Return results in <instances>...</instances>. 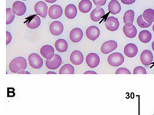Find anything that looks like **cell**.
Segmentation results:
<instances>
[{
	"instance_id": "6da1fadb",
	"label": "cell",
	"mask_w": 154,
	"mask_h": 115,
	"mask_svg": "<svg viewBox=\"0 0 154 115\" xmlns=\"http://www.w3.org/2000/svg\"><path fill=\"white\" fill-rule=\"evenodd\" d=\"M27 66L26 59L23 57H18L13 59L9 64V69L13 73H18L25 71Z\"/></svg>"
},
{
	"instance_id": "7a4b0ae2",
	"label": "cell",
	"mask_w": 154,
	"mask_h": 115,
	"mask_svg": "<svg viewBox=\"0 0 154 115\" xmlns=\"http://www.w3.org/2000/svg\"><path fill=\"white\" fill-rule=\"evenodd\" d=\"M124 62V56L119 53H113L108 56V62L111 66L118 67L122 65Z\"/></svg>"
},
{
	"instance_id": "3957f363",
	"label": "cell",
	"mask_w": 154,
	"mask_h": 115,
	"mask_svg": "<svg viewBox=\"0 0 154 115\" xmlns=\"http://www.w3.org/2000/svg\"><path fill=\"white\" fill-rule=\"evenodd\" d=\"M28 62L29 65L33 69H40L44 64L43 59L39 55L32 53L28 56Z\"/></svg>"
},
{
	"instance_id": "277c9868",
	"label": "cell",
	"mask_w": 154,
	"mask_h": 115,
	"mask_svg": "<svg viewBox=\"0 0 154 115\" xmlns=\"http://www.w3.org/2000/svg\"><path fill=\"white\" fill-rule=\"evenodd\" d=\"M62 63V59L58 55L55 54L50 60L46 61V66L49 70H56L60 67Z\"/></svg>"
},
{
	"instance_id": "5b68a950",
	"label": "cell",
	"mask_w": 154,
	"mask_h": 115,
	"mask_svg": "<svg viewBox=\"0 0 154 115\" xmlns=\"http://www.w3.org/2000/svg\"><path fill=\"white\" fill-rule=\"evenodd\" d=\"M86 63L88 66L91 69L96 68L100 64V57L95 53H91L86 56Z\"/></svg>"
},
{
	"instance_id": "8992f818",
	"label": "cell",
	"mask_w": 154,
	"mask_h": 115,
	"mask_svg": "<svg viewBox=\"0 0 154 115\" xmlns=\"http://www.w3.org/2000/svg\"><path fill=\"white\" fill-rule=\"evenodd\" d=\"M118 47L117 42L109 40L103 43L101 47V51L103 54H108L115 50Z\"/></svg>"
},
{
	"instance_id": "52a82bcc",
	"label": "cell",
	"mask_w": 154,
	"mask_h": 115,
	"mask_svg": "<svg viewBox=\"0 0 154 115\" xmlns=\"http://www.w3.org/2000/svg\"><path fill=\"white\" fill-rule=\"evenodd\" d=\"M26 25L30 29H35L40 26L41 20L36 15H32L27 18Z\"/></svg>"
},
{
	"instance_id": "ba28073f",
	"label": "cell",
	"mask_w": 154,
	"mask_h": 115,
	"mask_svg": "<svg viewBox=\"0 0 154 115\" xmlns=\"http://www.w3.org/2000/svg\"><path fill=\"white\" fill-rule=\"evenodd\" d=\"M35 12L37 15L43 18H45L47 15L48 6L44 2L40 1L38 2L35 5Z\"/></svg>"
},
{
	"instance_id": "9c48e42d",
	"label": "cell",
	"mask_w": 154,
	"mask_h": 115,
	"mask_svg": "<svg viewBox=\"0 0 154 115\" xmlns=\"http://www.w3.org/2000/svg\"><path fill=\"white\" fill-rule=\"evenodd\" d=\"M140 60L143 65L148 66L153 62V54L149 50H144L140 54Z\"/></svg>"
},
{
	"instance_id": "30bf717a",
	"label": "cell",
	"mask_w": 154,
	"mask_h": 115,
	"mask_svg": "<svg viewBox=\"0 0 154 115\" xmlns=\"http://www.w3.org/2000/svg\"><path fill=\"white\" fill-rule=\"evenodd\" d=\"M105 26L109 31L114 32L118 30L119 26V22L118 19L114 17H109L105 22Z\"/></svg>"
},
{
	"instance_id": "8fae6325",
	"label": "cell",
	"mask_w": 154,
	"mask_h": 115,
	"mask_svg": "<svg viewBox=\"0 0 154 115\" xmlns=\"http://www.w3.org/2000/svg\"><path fill=\"white\" fill-rule=\"evenodd\" d=\"M41 55L48 60L52 59L54 56V47L49 45L44 46L40 50Z\"/></svg>"
},
{
	"instance_id": "7c38bea8",
	"label": "cell",
	"mask_w": 154,
	"mask_h": 115,
	"mask_svg": "<svg viewBox=\"0 0 154 115\" xmlns=\"http://www.w3.org/2000/svg\"><path fill=\"white\" fill-rule=\"evenodd\" d=\"M63 26L58 21L52 22L49 27L50 33L53 35L58 36L61 35L63 31Z\"/></svg>"
},
{
	"instance_id": "4fadbf2b",
	"label": "cell",
	"mask_w": 154,
	"mask_h": 115,
	"mask_svg": "<svg viewBox=\"0 0 154 115\" xmlns=\"http://www.w3.org/2000/svg\"><path fill=\"white\" fill-rule=\"evenodd\" d=\"M63 11L59 5H54L51 6L48 11V15L52 19L59 18L63 15Z\"/></svg>"
},
{
	"instance_id": "5bb4252c",
	"label": "cell",
	"mask_w": 154,
	"mask_h": 115,
	"mask_svg": "<svg viewBox=\"0 0 154 115\" xmlns=\"http://www.w3.org/2000/svg\"><path fill=\"white\" fill-rule=\"evenodd\" d=\"M12 10L15 15L18 16H23L26 11V7L23 2L17 1L13 3Z\"/></svg>"
},
{
	"instance_id": "9a60e30c",
	"label": "cell",
	"mask_w": 154,
	"mask_h": 115,
	"mask_svg": "<svg viewBox=\"0 0 154 115\" xmlns=\"http://www.w3.org/2000/svg\"><path fill=\"white\" fill-rule=\"evenodd\" d=\"M86 35L88 39L91 41H95L100 36V29L95 26L89 27L86 30Z\"/></svg>"
},
{
	"instance_id": "2e32d148",
	"label": "cell",
	"mask_w": 154,
	"mask_h": 115,
	"mask_svg": "<svg viewBox=\"0 0 154 115\" xmlns=\"http://www.w3.org/2000/svg\"><path fill=\"white\" fill-rule=\"evenodd\" d=\"M70 61L74 65L82 64L84 61V56L82 52L76 50L73 51L70 55Z\"/></svg>"
},
{
	"instance_id": "e0dca14e",
	"label": "cell",
	"mask_w": 154,
	"mask_h": 115,
	"mask_svg": "<svg viewBox=\"0 0 154 115\" xmlns=\"http://www.w3.org/2000/svg\"><path fill=\"white\" fill-rule=\"evenodd\" d=\"M137 53L138 48L135 44H128L126 45L124 47V54L129 58L135 57Z\"/></svg>"
},
{
	"instance_id": "ac0fdd59",
	"label": "cell",
	"mask_w": 154,
	"mask_h": 115,
	"mask_svg": "<svg viewBox=\"0 0 154 115\" xmlns=\"http://www.w3.org/2000/svg\"><path fill=\"white\" fill-rule=\"evenodd\" d=\"M83 36L82 30L78 28L73 29L70 32V38L73 43H79L82 39Z\"/></svg>"
},
{
	"instance_id": "d6986e66",
	"label": "cell",
	"mask_w": 154,
	"mask_h": 115,
	"mask_svg": "<svg viewBox=\"0 0 154 115\" xmlns=\"http://www.w3.org/2000/svg\"><path fill=\"white\" fill-rule=\"evenodd\" d=\"M105 15L104 10L100 7H97L92 11L90 15L91 20L94 22H98Z\"/></svg>"
},
{
	"instance_id": "ffe728a7",
	"label": "cell",
	"mask_w": 154,
	"mask_h": 115,
	"mask_svg": "<svg viewBox=\"0 0 154 115\" xmlns=\"http://www.w3.org/2000/svg\"><path fill=\"white\" fill-rule=\"evenodd\" d=\"M108 10L112 15H117L121 11V7L117 0H111L108 5Z\"/></svg>"
},
{
	"instance_id": "44dd1931",
	"label": "cell",
	"mask_w": 154,
	"mask_h": 115,
	"mask_svg": "<svg viewBox=\"0 0 154 115\" xmlns=\"http://www.w3.org/2000/svg\"><path fill=\"white\" fill-rule=\"evenodd\" d=\"M134 16V11L131 10H130L125 12L123 18V22L125 26L128 27H130L133 25Z\"/></svg>"
},
{
	"instance_id": "7402d4cb",
	"label": "cell",
	"mask_w": 154,
	"mask_h": 115,
	"mask_svg": "<svg viewBox=\"0 0 154 115\" xmlns=\"http://www.w3.org/2000/svg\"><path fill=\"white\" fill-rule=\"evenodd\" d=\"M77 10L76 7L73 4L67 5L65 10V15L67 18L73 19L76 17Z\"/></svg>"
},
{
	"instance_id": "603a6c76",
	"label": "cell",
	"mask_w": 154,
	"mask_h": 115,
	"mask_svg": "<svg viewBox=\"0 0 154 115\" xmlns=\"http://www.w3.org/2000/svg\"><path fill=\"white\" fill-rule=\"evenodd\" d=\"M78 7L82 13H87L91 11L92 4L90 0H82L79 3Z\"/></svg>"
},
{
	"instance_id": "cb8c5ba5",
	"label": "cell",
	"mask_w": 154,
	"mask_h": 115,
	"mask_svg": "<svg viewBox=\"0 0 154 115\" xmlns=\"http://www.w3.org/2000/svg\"><path fill=\"white\" fill-rule=\"evenodd\" d=\"M55 47L58 52L64 53L68 49V44L64 39H59L55 42Z\"/></svg>"
},
{
	"instance_id": "d4e9b609",
	"label": "cell",
	"mask_w": 154,
	"mask_h": 115,
	"mask_svg": "<svg viewBox=\"0 0 154 115\" xmlns=\"http://www.w3.org/2000/svg\"><path fill=\"white\" fill-rule=\"evenodd\" d=\"M123 31L125 35L128 38H133L137 36V29L136 27L133 25L130 27L124 26L123 28Z\"/></svg>"
},
{
	"instance_id": "484cf974",
	"label": "cell",
	"mask_w": 154,
	"mask_h": 115,
	"mask_svg": "<svg viewBox=\"0 0 154 115\" xmlns=\"http://www.w3.org/2000/svg\"><path fill=\"white\" fill-rule=\"evenodd\" d=\"M152 38L151 33L148 30H144L140 31L139 34L138 38L141 43L147 44L150 42Z\"/></svg>"
},
{
	"instance_id": "4316f807",
	"label": "cell",
	"mask_w": 154,
	"mask_h": 115,
	"mask_svg": "<svg viewBox=\"0 0 154 115\" xmlns=\"http://www.w3.org/2000/svg\"><path fill=\"white\" fill-rule=\"evenodd\" d=\"M143 18L149 24H152L154 21V10L152 9H148L143 12Z\"/></svg>"
},
{
	"instance_id": "83f0119b",
	"label": "cell",
	"mask_w": 154,
	"mask_h": 115,
	"mask_svg": "<svg viewBox=\"0 0 154 115\" xmlns=\"http://www.w3.org/2000/svg\"><path fill=\"white\" fill-rule=\"evenodd\" d=\"M74 68L72 65L66 64L63 65L59 71V74H74Z\"/></svg>"
},
{
	"instance_id": "f1b7e54d",
	"label": "cell",
	"mask_w": 154,
	"mask_h": 115,
	"mask_svg": "<svg viewBox=\"0 0 154 115\" xmlns=\"http://www.w3.org/2000/svg\"><path fill=\"white\" fill-rule=\"evenodd\" d=\"M6 13H7V20H6V24L7 25L11 24L14 19L15 16L13 10L11 8H7L6 9Z\"/></svg>"
},
{
	"instance_id": "f546056e",
	"label": "cell",
	"mask_w": 154,
	"mask_h": 115,
	"mask_svg": "<svg viewBox=\"0 0 154 115\" xmlns=\"http://www.w3.org/2000/svg\"><path fill=\"white\" fill-rule=\"evenodd\" d=\"M137 24L141 28H147L151 26V24H149L147 22L144 21L142 15H140L137 19Z\"/></svg>"
},
{
	"instance_id": "4dcf8cb0",
	"label": "cell",
	"mask_w": 154,
	"mask_h": 115,
	"mask_svg": "<svg viewBox=\"0 0 154 115\" xmlns=\"http://www.w3.org/2000/svg\"><path fill=\"white\" fill-rule=\"evenodd\" d=\"M133 74H147V72L144 67L141 66H138L135 67V69L133 70Z\"/></svg>"
},
{
	"instance_id": "1f68e13d",
	"label": "cell",
	"mask_w": 154,
	"mask_h": 115,
	"mask_svg": "<svg viewBox=\"0 0 154 115\" xmlns=\"http://www.w3.org/2000/svg\"><path fill=\"white\" fill-rule=\"evenodd\" d=\"M115 74H131V73L130 71L129 70H128L127 68L122 67V68H119V69H118V70L116 71V72H115Z\"/></svg>"
},
{
	"instance_id": "d6a6232c",
	"label": "cell",
	"mask_w": 154,
	"mask_h": 115,
	"mask_svg": "<svg viewBox=\"0 0 154 115\" xmlns=\"http://www.w3.org/2000/svg\"><path fill=\"white\" fill-rule=\"evenodd\" d=\"M94 3L97 7H102L106 4L107 0H93Z\"/></svg>"
},
{
	"instance_id": "836d02e7",
	"label": "cell",
	"mask_w": 154,
	"mask_h": 115,
	"mask_svg": "<svg viewBox=\"0 0 154 115\" xmlns=\"http://www.w3.org/2000/svg\"><path fill=\"white\" fill-rule=\"evenodd\" d=\"M121 1L123 4L130 5L133 4L136 2V0H121Z\"/></svg>"
},
{
	"instance_id": "e575fe53",
	"label": "cell",
	"mask_w": 154,
	"mask_h": 115,
	"mask_svg": "<svg viewBox=\"0 0 154 115\" xmlns=\"http://www.w3.org/2000/svg\"><path fill=\"white\" fill-rule=\"evenodd\" d=\"M7 34V42H6V44L8 45L11 42V39H12V36H11V34L9 32L7 31L6 32Z\"/></svg>"
},
{
	"instance_id": "d590c367",
	"label": "cell",
	"mask_w": 154,
	"mask_h": 115,
	"mask_svg": "<svg viewBox=\"0 0 154 115\" xmlns=\"http://www.w3.org/2000/svg\"><path fill=\"white\" fill-rule=\"evenodd\" d=\"M85 74H97V73L96 72H95L94 71H87L85 72L84 73Z\"/></svg>"
},
{
	"instance_id": "8d00e7d4",
	"label": "cell",
	"mask_w": 154,
	"mask_h": 115,
	"mask_svg": "<svg viewBox=\"0 0 154 115\" xmlns=\"http://www.w3.org/2000/svg\"><path fill=\"white\" fill-rule=\"evenodd\" d=\"M18 74H30V73L29 72L23 71L18 73Z\"/></svg>"
},
{
	"instance_id": "74e56055",
	"label": "cell",
	"mask_w": 154,
	"mask_h": 115,
	"mask_svg": "<svg viewBox=\"0 0 154 115\" xmlns=\"http://www.w3.org/2000/svg\"><path fill=\"white\" fill-rule=\"evenodd\" d=\"M46 2L48 3H54L57 0H45Z\"/></svg>"
},
{
	"instance_id": "f35d334b",
	"label": "cell",
	"mask_w": 154,
	"mask_h": 115,
	"mask_svg": "<svg viewBox=\"0 0 154 115\" xmlns=\"http://www.w3.org/2000/svg\"><path fill=\"white\" fill-rule=\"evenodd\" d=\"M46 74H57L54 71H48L47 73Z\"/></svg>"
},
{
	"instance_id": "ab89813d",
	"label": "cell",
	"mask_w": 154,
	"mask_h": 115,
	"mask_svg": "<svg viewBox=\"0 0 154 115\" xmlns=\"http://www.w3.org/2000/svg\"><path fill=\"white\" fill-rule=\"evenodd\" d=\"M151 47H152V49H153V51H154V41L153 42V43H152Z\"/></svg>"
},
{
	"instance_id": "60d3db41",
	"label": "cell",
	"mask_w": 154,
	"mask_h": 115,
	"mask_svg": "<svg viewBox=\"0 0 154 115\" xmlns=\"http://www.w3.org/2000/svg\"><path fill=\"white\" fill-rule=\"evenodd\" d=\"M152 29H153V32H154V25H153V27H152Z\"/></svg>"
},
{
	"instance_id": "b9f144b4",
	"label": "cell",
	"mask_w": 154,
	"mask_h": 115,
	"mask_svg": "<svg viewBox=\"0 0 154 115\" xmlns=\"http://www.w3.org/2000/svg\"><path fill=\"white\" fill-rule=\"evenodd\" d=\"M22 1H26V0H22Z\"/></svg>"
}]
</instances>
